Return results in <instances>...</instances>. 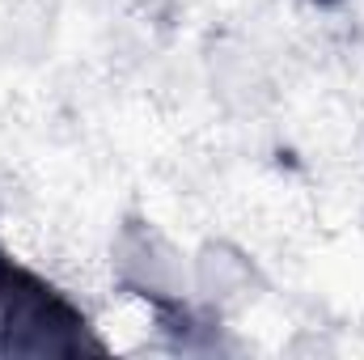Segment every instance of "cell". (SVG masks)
<instances>
[{
    "mask_svg": "<svg viewBox=\"0 0 364 360\" xmlns=\"http://www.w3.org/2000/svg\"><path fill=\"white\" fill-rule=\"evenodd\" d=\"M127 4L140 9V13H149V17H166V13H174L178 0H127Z\"/></svg>",
    "mask_w": 364,
    "mask_h": 360,
    "instance_id": "cell-4",
    "label": "cell"
},
{
    "mask_svg": "<svg viewBox=\"0 0 364 360\" xmlns=\"http://www.w3.org/2000/svg\"><path fill=\"white\" fill-rule=\"evenodd\" d=\"M106 344L90 318L51 280L13 263L0 250V356H85Z\"/></svg>",
    "mask_w": 364,
    "mask_h": 360,
    "instance_id": "cell-1",
    "label": "cell"
},
{
    "mask_svg": "<svg viewBox=\"0 0 364 360\" xmlns=\"http://www.w3.org/2000/svg\"><path fill=\"white\" fill-rule=\"evenodd\" d=\"M191 292L216 314H237L263 292V271L242 246L216 238L203 242L191 259Z\"/></svg>",
    "mask_w": 364,
    "mask_h": 360,
    "instance_id": "cell-3",
    "label": "cell"
},
{
    "mask_svg": "<svg viewBox=\"0 0 364 360\" xmlns=\"http://www.w3.org/2000/svg\"><path fill=\"white\" fill-rule=\"evenodd\" d=\"M305 4H318V9H335V4H343V0H305Z\"/></svg>",
    "mask_w": 364,
    "mask_h": 360,
    "instance_id": "cell-5",
    "label": "cell"
},
{
    "mask_svg": "<svg viewBox=\"0 0 364 360\" xmlns=\"http://www.w3.org/2000/svg\"><path fill=\"white\" fill-rule=\"evenodd\" d=\"M110 275L127 297H140L157 309L191 301V259L144 216H127L110 238Z\"/></svg>",
    "mask_w": 364,
    "mask_h": 360,
    "instance_id": "cell-2",
    "label": "cell"
}]
</instances>
